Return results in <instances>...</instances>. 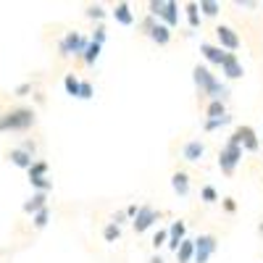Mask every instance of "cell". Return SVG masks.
I'll return each mask as SVG.
<instances>
[{
  "label": "cell",
  "mask_w": 263,
  "mask_h": 263,
  "mask_svg": "<svg viewBox=\"0 0 263 263\" xmlns=\"http://www.w3.org/2000/svg\"><path fill=\"white\" fill-rule=\"evenodd\" d=\"M171 190L179 197H187L190 195V174L187 171H174L171 174Z\"/></svg>",
  "instance_id": "7c38bea8"
},
{
  "label": "cell",
  "mask_w": 263,
  "mask_h": 263,
  "mask_svg": "<svg viewBox=\"0 0 263 263\" xmlns=\"http://www.w3.org/2000/svg\"><path fill=\"white\" fill-rule=\"evenodd\" d=\"M8 161H11L13 166H18V168H29V166L34 163V158L29 156V153H24L21 147H13V150L8 153Z\"/></svg>",
  "instance_id": "ac0fdd59"
},
{
  "label": "cell",
  "mask_w": 263,
  "mask_h": 263,
  "mask_svg": "<svg viewBox=\"0 0 263 263\" xmlns=\"http://www.w3.org/2000/svg\"><path fill=\"white\" fill-rule=\"evenodd\" d=\"M258 234H263V221H260V224H258Z\"/></svg>",
  "instance_id": "b9f144b4"
},
{
  "label": "cell",
  "mask_w": 263,
  "mask_h": 263,
  "mask_svg": "<svg viewBox=\"0 0 263 263\" xmlns=\"http://www.w3.org/2000/svg\"><path fill=\"white\" fill-rule=\"evenodd\" d=\"M182 156H184V161L197 163V161L205 156V145H203L200 140H190V142L184 145V150H182Z\"/></svg>",
  "instance_id": "4fadbf2b"
},
{
  "label": "cell",
  "mask_w": 263,
  "mask_h": 263,
  "mask_svg": "<svg viewBox=\"0 0 263 263\" xmlns=\"http://www.w3.org/2000/svg\"><path fill=\"white\" fill-rule=\"evenodd\" d=\"M27 171H29V179H40V177H48L50 166H48V161H37V158H34V163H32Z\"/></svg>",
  "instance_id": "7402d4cb"
},
{
  "label": "cell",
  "mask_w": 263,
  "mask_h": 263,
  "mask_svg": "<svg viewBox=\"0 0 263 263\" xmlns=\"http://www.w3.org/2000/svg\"><path fill=\"white\" fill-rule=\"evenodd\" d=\"M29 92H32V84H29V82H27V84H18L16 90H13V95H16V98H27Z\"/></svg>",
  "instance_id": "d590c367"
},
{
  "label": "cell",
  "mask_w": 263,
  "mask_h": 263,
  "mask_svg": "<svg viewBox=\"0 0 263 263\" xmlns=\"http://www.w3.org/2000/svg\"><path fill=\"white\" fill-rule=\"evenodd\" d=\"M216 248H218V239L213 234H200L195 239V255H192V260L195 263H208L211 255L216 253Z\"/></svg>",
  "instance_id": "52a82bcc"
},
{
  "label": "cell",
  "mask_w": 263,
  "mask_h": 263,
  "mask_svg": "<svg viewBox=\"0 0 263 263\" xmlns=\"http://www.w3.org/2000/svg\"><path fill=\"white\" fill-rule=\"evenodd\" d=\"M184 11H187V21H190V27H192V29L200 27V11H197V3H187V6H184Z\"/></svg>",
  "instance_id": "d4e9b609"
},
{
  "label": "cell",
  "mask_w": 263,
  "mask_h": 263,
  "mask_svg": "<svg viewBox=\"0 0 263 263\" xmlns=\"http://www.w3.org/2000/svg\"><path fill=\"white\" fill-rule=\"evenodd\" d=\"M205 116H208V119H221V116H227V103H221V100H211L208 108H205Z\"/></svg>",
  "instance_id": "44dd1931"
},
{
  "label": "cell",
  "mask_w": 263,
  "mask_h": 263,
  "mask_svg": "<svg viewBox=\"0 0 263 263\" xmlns=\"http://www.w3.org/2000/svg\"><path fill=\"white\" fill-rule=\"evenodd\" d=\"M216 37H218V48H221V50L234 53V50L239 48V34H237L232 27H227V24H221V27L216 29Z\"/></svg>",
  "instance_id": "9c48e42d"
},
{
  "label": "cell",
  "mask_w": 263,
  "mask_h": 263,
  "mask_svg": "<svg viewBox=\"0 0 263 263\" xmlns=\"http://www.w3.org/2000/svg\"><path fill=\"white\" fill-rule=\"evenodd\" d=\"M105 34H108V32H105V27H103V24H98V27H95V32H92V40H90V42H95V45H100V48H103Z\"/></svg>",
  "instance_id": "d6a6232c"
},
{
  "label": "cell",
  "mask_w": 263,
  "mask_h": 263,
  "mask_svg": "<svg viewBox=\"0 0 263 263\" xmlns=\"http://www.w3.org/2000/svg\"><path fill=\"white\" fill-rule=\"evenodd\" d=\"M197 11H200L203 16H208V18H213V16H218L221 6H218L216 0H200V3H197Z\"/></svg>",
  "instance_id": "603a6c76"
},
{
  "label": "cell",
  "mask_w": 263,
  "mask_h": 263,
  "mask_svg": "<svg viewBox=\"0 0 263 263\" xmlns=\"http://www.w3.org/2000/svg\"><path fill=\"white\" fill-rule=\"evenodd\" d=\"M37 124V114L34 108H27V105H18V108H11L0 116V132H27Z\"/></svg>",
  "instance_id": "7a4b0ae2"
},
{
  "label": "cell",
  "mask_w": 263,
  "mask_h": 263,
  "mask_svg": "<svg viewBox=\"0 0 263 263\" xmlns=\"http://www.w3.org/2000/svg\"><path fill=\"white\" fill-rule=\"evenodd\" d=\"M237 6H239V8H242V6H245V8H255L258 3H255V0H237Z\"/></svg>",
  "instance_id": "f35d334b"
},
{
  "label": "cell",
  "mask_w": 263,
  "mask_h": 263,
  "mask_svg": "<svg viewBox=\"0 0 263 263\" xmlns=\"http://www.w3.org/2000/svg\"><path fill=\"white\" fill-rule=\"evenodd\" d=\"M147 263H163V258H161V255H153V258H150Z\"/></svg>",
  "instance_id": "60d3db41"
},
{
  "label": "cell",
  "mask_w": 263,
  "mask_h": 263,
  "mask_svg": "<svg viewBox=\"0 0 263 263\" xmlns=\"http://www.w3.org/2000/svg\"><path fill=\"white\" fill-rule=\"evenodd\" d=\"M147 37H150L153 42H156V45H161V48H163V45H168V42H171V29H168V27H163L161 21H158V24L150 29V34H147Z\"/></svg>",
  "instance_id": "e0dca14e"
},
{
  "label": "cell",
  "mask_w": 263,
  "mask_h": 263,
  "mask_svg": "<svg viewBox=\"0 0 263 263\" xmlns=\"http://www.w3.org/2000/svg\"><path fill=\"white\" fill-rule=\"evenodd\" d=\"M84 48H87V40H84L79 32H66V34L61 37V42H58V53H61L63 58H69V55H79V58H82Z\"/></svg>",
  "instance_id": "8992f818"
},
{
  "label": "cell",
  "mask_w": 263,
  "mask_h": 263,
  "mask_svg": "<svg viewBox=\"0 0 263 263\" xmlns=\"http://www.w3.org/2000/svg\"><path fill=\"white\" fill-rule=\"evenodd\" d=\"M200 200H203V203H216V200H218V192H216V187L205 184V187L200 190Z\"/></svg>",
  "instance_id": "f546056e"
},
{
  "label": "cell",
  "mask_w": 263,
  "mask_h": 263,
  "mask_svg": "<svg viewBox=\"0 0 263 263\" xmlns=\"http://www.w3.org/2000/svg\"><path fill=\"white\" fill-rule=\"evenodd\" d=\"M147 11H150V16L156 21L161 18V24L168 27V29H174L179 24V6L174 3V0H150Z\"/></svg>",
  "instance_id": "3957f363"
},
{
  "label": "cell",
  "mask_w": 263,
  "mask_h": 263,
  "mask_svg": "<svg viewBox=\"0 0 263 263\" xmlns=\"http://www.w3.org/2000/svg\"><path fill=\"white\" fill-rule=\"evenodd\" d=\"M63 90H66V95L77 98V95H79V79H77L74 74H66V79H63Z\"/></svg>",
  "instance_id": "484cf974"
},
{
  "label": "cell",
  "mask_w": 263,
  "mask_h": 263,
  "mask_svg": "<svg viewBox=\"0 0 263 263\" xmlns=\"http://www.w3.org/2000/svg\"><path fill=\"white\" fill-rule=\"evenodd\" d=\"M48 221H50V208H42V211H37V213L32 216V227H34V229H45Z\"/></svg>",
  "instance_id": "cb8c5ba5"
},
{
  "label": "cell",
  "mask_w": 263,
  "mask_h": 263,
  "mask_svg": "<svg viewBox=\"0 0 263 263\" xmlns=\"http://www.w3.org/2000/svg\"><path fill=\"white\" fill-rule=\"evenodd\" d=\"M29 184L34 187V192H50V190H53V179H50V177H40V179H29Z\"/></svg>",
  "instance_id": "83f0119b"
},
{
  "label": "cell",
  "mask_w": 263,
  "mask_h": 263,
  "mask_svg": "<svg viewBox=\"0 0 263 263\" xmlns=\"http://www.w3.org/2000/svg\"><path fill=\"white\" fill-rule=\"evenodd\" d=\"M100 45H95V42H87V48H84V53H82V61L87 63V66H95V61L100 58Z\"/></svg>",
  "instance_id": "ffe728a7"
},
{
  "label": "cell",
  "mask_w": 263,
  "mask_h": 263,
  "mask_svg": "<svg viewBox=\"0 0 263 263\" xmlns=\"http://www.w3.org/2000/svg\"><path fill=\"white\" fill-rule=\"evenodd\" d=\"M168 239H166V245L174 250V253H177V248H179V242H182V239L187 237V224L182 221V218H179V221H171V227H168Z\"/></svg>",
  "instance_id": "8fae6325"
},
{
  "label": "cell",
  "mask_w": 263,
  "mask_h": 263,
  "mask_svg": "<svg viewBox=\"0 0 263 263\" xmlns=\"http://www.w3.org/2000/svg\"><path fill=\"white\" fill-rule=\"evenodd\" d=\"M192 255H195V239H182L179 248H177V260L179 263H192Z\"/></svg>",
  "instance_id": "d6986e66"
},
{
  "label": "cell",
  "mask_w": 263,
  "mask_h": 263,
  "mask_svg": "<svg viewBox=\"0 0 263 263\" xmlns=\"http://www.w3.org/2000/svg\"><path fill=\"white\" fill-rule=\"evenodd\" d=\"M192 82H195L197 90H200L203 95H208L211 100H221V103H227V98H229V87L218 82V79L213 77V71L208 69V66H200V63H197L195 69H192Z\"/></svg>",
  "instance_id": "6da1fadb"
},
{
  "label": "cell",
  "mask_w": 263,
  "mask_h": 263,
  "mask_svg": "<svg viewBox=\"0 0 263 263\" xmlns=\"http://www.w3.org/2000/svg\"><path fill=\"white\" fill-rule=\"evenodd\" d=\"M42 208H48V192H34L29 200L24 203V213H29V216H34Z\"/></svg>",
  "instance_id": "2e32d148"
},
{
  "label": "cell",
  "mask_w": 263,
  "mask_h": 263,
  "mask_svg": "<svg viewBox=\"0 0 263 263\" xmlns=\"http://www.w3.org/2000/svg\"><path fill=\"white\" fill-rule=\"evenodd\" d=\"M200 53H203V58L208 61V63H213V66H221V61H224V50L218 48V45H211V42H203L200 45Z\"/></svg>",
  "instance_id": "9a60e30c"
},
{
  "label": "cell",
  "mask_w": 263,
  "mask_h": 263,
  "mask_svg": "<svg viewBox=\"0 0 263 263\" xmlns=\"http://www.w3.org/2000/svg\"><path fill=\"white\" fill-rule=\"evenodd\" d=\"M119 237H121V227H116V224H105V229H103V239H105V242H116Z\"/></svg>",
  "instance_id": "f1b7e54d"
},
{
  "label": "cell",
  "mask_w": 263,
  "mask_h": 263,
  "mask_svg": "<svg viewBox=\"0 0 263 263\" xmlns=\"http://www.w3.org/2000/svg\"><path fill=\"white\" fill-rule=\"evenodd\" d=\"M224 211H227V213H234V211H237L234 197H224Z\"/></svg>",
  "instance_id": "74e56055"
},
{
  "label": "cell",
  "mask_w": 263,
  "mask_h": 263,
  "mask_svg": "<svg viewBox=\"0 0 263 263\" xmlns=\"http://www.w3.org/2000/svg\"><path fill=\"white\" fill-rule=\"evenodd\" d=\"M158 218H161V211H156L153 205H140L137 208V216L132 218V227H135L137 234H142V232H147L153 224H156Z\"/></svg>",
  "instance_id": "ba28073f"
},
{
  "label": "cell",
  "mask_w": 263,
  "mask_h": 263,
  "mask_svg": "<svg viewBox=\"0 0 263 263\" xmlns=\"http://www.w3.org/2000/svg\"><path fill=\"white\" fill-rule=\"evenodd\" d=\"M227 124H232V116H229V114L221 116V119H205V121H203V129H205V132H213V129H221V126H227Z\"/></svg>",
  "instance_id": "4316f807"
},
{
  "label": "cell",
  "mask_w": 263,
  "mask_h": 263,
  "mask_svg": "<svg viewBox=\"0 0 263 263\" xmlns=\"http://www.w3.org/2000/svg\"><path fill=\"white\" fill-rule=\"evenodd\" d=\"M124 221H126V213H124V211H116V213L111 216V224H116V227H121Z\"/></svg>",
  "instance_id": "8d00e7d4"
},
{
  "label": "cell",
  "mask_w": 263,
  "mask_h": 263,
  "mask_svg": "<svg viewBox=\"0 0 263 263\" xmlns=\"http://www.w3.org/2000/svg\"><path fill=\"white\" fill-rule=\"evenodd\" d=\"M156 24H158V21H156V18H153V16L147 13V16H145V18L140 21V29H142L145 34H150V29H153V27H156Z\"/></svg>",
  "instance_id": "836d02e7"
},
{
  "label": "cell",
  "mask_w": 263,
  "mask_h": 263,
  "mask_svg": "<svg viewBox=\"0 0 263 263\" xmlns=\"http://www.w3.org/2000/svg\"><path fill=\"white\" fill-rule=\"evenodd\" d=\"M124 213H126V218H135V216H137V205H129Z\"/></svg>",
  "instance_id": "ab89813d"
},
{
  "label": "cell",
  "mask_w": 263,
  "mask_h": 263,
  "mask_svg": "<svg viewBox=\"0 0 263 263\" xmlns=\"http://www.w3.org/2000/svg\"><path fill=\"white\" fill-rule=\"evenodd\" d=\"M227 142H232V145H239V147H245L248 153H258V147H260V142H258V135H255V129H253V126H248V124L237 126V129L232 132V137H229Z\"/></svg>",
  "instance_id": "277c9868"
},
{
  "label": "cell",
  "mask_w": 263,
  "mask_h": 263,
  "mask_svg": "<svg viewBox=\"0 0 263 263\" xmlns=\"http://www.w3.org/2000/svg\"><path fill=\"white\" fill-rule=\"evenodd\" d=\"M84 16L87 18H95V21H103V16H105V8L103 6H87V11H84Z\"/></svg>",
  "instance_id": "4dcf8cb0"
},
{
  "label": "cell",
  "mask_w": 263,
  "mask_h": 263,
  "mask_svg": "<svg viewBox=\"0 0 263 263\" xmlns=\"http://www.w3.org/2000/svg\"><path fill=\"white\" fill-rule=\"evenodd\" d=\"M92 95H95V87H92L90 82H79V95H77V98H79V100H90Z\"/></svg>",
  "instance_id": "1f68e13d"
},
{
  "label": "cell",
  "mask_w": 263,
  "mask_h": 263,
  "mask_svg": "<svg viewBox=\"0 0 263 263\" xmlns=\"http://www.w3.org/2000/svg\"><path fill=\"white\" fill-rule=\"evenodd\" d=\"M239 161H242V147H239V145L227 142L221 147V153H218V168H221L227 177H232V174H234V168H237Z\"/></svg>",
  "instance_id": "5b68a950"
},
{
  "label": "cell",
  "mask_w": 263,
  "mask_h": 263,
  "mask_svg": "<svg viewBox=\"0 0 263 263\" xmlns=\"http://www.w3.org/2000/svg\"><path fill=\"white\" fill-rule=\"evenodd\" d=\"M114 18H116V24H121V27H132V24H135V13H132L129 3H116L114 6Z\"/></svg>",
  "instance_id": "5bb4252c"
},
{
  "label": "cell",
  "mask_w": 263,
  "mask_h": 263,
  "mask_svg": "<svg viewBox=\"0 0 263 263\" xmlns=\"http://www.w3.org/2000/svg\"><path fill=\"white\" fill-rule=\"evenodd\" d=\"M221 74H224L227 79H242L245 69H242V63H239V58H237L234 53H227V55H224V61H221Z\"/></svg>",
  "instance_id": "30bf717a"
},
{
  "label": "cell",
  "mask_w": 263,
  "mask_h": 263,
  "mask_svg": "<svg viewBox=\"0 0 263 263\" xmlns=\"http://www.w3.org/2000/svg\"><path fill=\"white\" fill-rule=\"evenodd\" d=\"M166 239H168L166 229H158V232H156V237H153V248H161V245H166Z\"/></svg>",
  "instance_id": "e575fe53"
}]
</instances>
